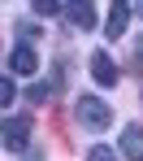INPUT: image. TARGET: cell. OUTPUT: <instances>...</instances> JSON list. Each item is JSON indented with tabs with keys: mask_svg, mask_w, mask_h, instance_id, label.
<instances>
[{
	"mask_svg": "<svg viewBox=\"0 0 143 161\" xmlns=\"http://www.w3.org/2000/svg\"><path fill=\"white\" fill-rule=\"evenodd\" d=\"M78 122H83L87 131H104V126L113 122V109L104 105L100 96H83V100H78Z\"/></svg>",
	"mask_w": 143,
	"mask_h": 161,
	"instance_id": "cell-1",
	"label": "cell"
},
{
	"mask_svg": "<svg viewBox=\"0 0 143 161\" xmlns=\"http://www.w3.org/2000/svg\"><path fill=\"white\" fill-rule=\"evenodd\" d=\"M35 70H39V57H35V48L18 44V48L9 53V74H18V79H35Z\"/></svg>",
	"mask_w": 143,
	"mask_h": 161,
	"instance_id": "cell-2",
	"label": "cell"
},
{
	"mask_svg": "<svg viewBox=\"0 0 143 161\" xmlns=\"http://www.w3.org/2000/svg\"><path fill=\"white\" fill-rule=\"evenodd\" d=\"M91 79L100 83V87H117V65L109 53H95L91 57Z\"/></svg>",
	"mask_w": 143,
	"mask_h": 161,
	"instance_id": "cell-3",
	"label": "cell"
},
{
	"mask_svg": "<svg viewBox=\"0 0 143 161\" xmlns=\"http://www.w3.org/2000/svg\"><path fill=\"white\" fill-rule=\"evenodd\" d=\"M65 22H74L78 31H91L95 26V9L87 4V0H74V4H65V13H61Z\"/></svg>",
	"mask_w": 143,
	"mask_h": 161,
	"instance_id": "cell-4",
	"label": "cell"
},
{
	"mask_svg": "<svg viewBox=\"0 0 143 161\" xmlns=\"http://www.w3.org/2000/svg\"><path fill=\"white\" fill-rule=\"evenodd\" d=\"M26 139H30V122L26 118H9L4 122V148L18 153V148H26Z\"/></svg>",
	"mask_w": 143,
	"mask_h": 161,
	"instance_id": "cell-5",
	"label": "cell"
},
{
	"mask_svg": "<svg viewBox=\"0 0 143 161\" xmlns=\"http://www.w3.org/2000/svg\"><path fill=\"white\" fill-rule=\"evenodd\" d=\"M126 22H130V4H126V0H117L113 9H109L104 35H109V39H121V35H126Z\"/></svg>",
	"mask_w": 143,
	"mask_h": 161,
	"instance_id": "cell-6",
	"label": "cell"
},
{
	"mask_svg": "<svg viewBox=\"0 0 143 161\" xmlns=\"http://www.w3.org/2000/svg\"><path fill=\"white\" fill-rule=\"evenodd\" d=\"M121 157H130V161H143V126H126L121 131Z\"/></svg>",
	"mask_w": 143,
	"mask_h": 161,
	"instance_id": "cell-7",
	"label": "cell"
},
{
	"mask_svg": "<svg viewBox=\"0 0 143 161\" xmlns=\"http://www.w3.org/2000/svg\"><path fill=\"white\" fill-rule=\"evenodd\" d=\"M48 96H52V87H48V83H30V92H26V100H30V105H43Z\"/></svg>",
	"mask_w": 143,
	"mask_h": 161,
	"instance_id": "cell-8",
	"label": "cell"
},
{
	"mask_svg": "<svg viewBox=\"0 0 143 161\" xmlns=\"http://www.w3.org/2000/svg\"><path fill=\"white\" fill-rule=\"evenodd\" d=\"M0 100H4V105H18V87H13V74H4V79H0Z\"/></svg>",
	"mask_w": 143,
	"mask_h": 161,
	"instance_id": "cell-9",
	"label": "cell"
},
{
	"mask_svg": "<svg viewBox=\"0 0 143 161\" xmlns=\"http://www.w3.org/2000/svg\"><path fill=\"white\" fill-rule=\"evenodd\" d=\"M35 13L39 18H52V13H65V9H61L57 0H35Z\"/></svg>",
	"mask_w": 143,
	"mask_h": 161,
	"instance_id": "cell-10",
	"label": "cell"
},
{
	"mask_svg": "<svg viewBox=\"0 0 143 161\" xmlns=\"http://www.w3.org/2000/svg\"><path fill=\"white\" fill-rule=\"evenodd\" d=\"M87 161H113V153H109V148H104V144H95V148H91V153H87Z\"/></svg>",
	"mask_w": 143,
	"mask_h": 161,
	"instance_id": "cell-11",
	"label": "cell"
}]
</instances>
